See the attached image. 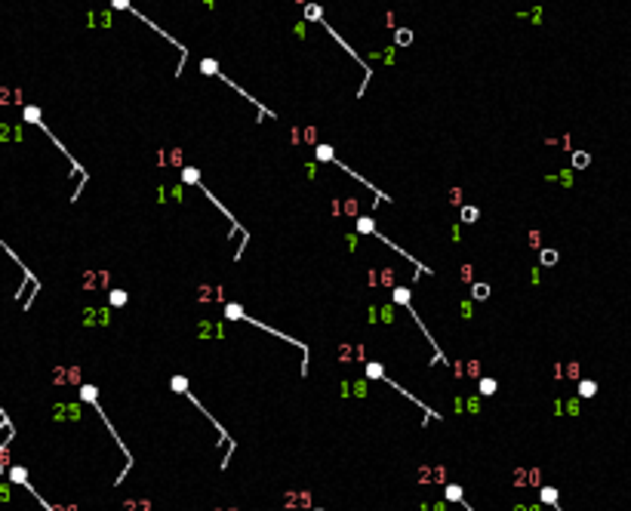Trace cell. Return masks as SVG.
<instances>
[{"label": "cell", "mask_w": 631, "mask_h": 511, "mask_svg": "<svg viewBox=\"0 0 631 511\" xmlns=\"http://www.w3.org/2000/svg\"><path fill=\"white\" fill-rule=\"evenodd\" d=\"M487 293H490V290H487V287H484V284H478V287H475V296H478V299H484V296H487Z\"/></svg>", "instance_id": "obj_16"}, {"label": "cell", "mask_w": 631, "mask_h": 511, "mask_svg": "<svg viewBox=\"0 0 631 511\" xmlns=\"http://www.w3.org/2000/svg\"><path fill=\"white\" fill-rule=\"evenodd\" d=\"M444 478H447V471L441 465H422L419 468V481L422 484H444Z\"/></svg>", "instance_id": "obj_1"}, {"label": "cell", "mask_w": 631, "mask_h": 511, "mask_svg": "<svg viewBox=\"0 0 631 511\" xmlns=\"http://www.w3.org/2000/svg\"><path fill=\"white\" fill-rule=\"evenodd\" d=\"M398 44H410V31H401L398 34Z\"/></svg>", "instance_id": "obj_19"}, {"label": "cell", "mask_w": 631, "mask_h": 511, "mask_svg": "<svg viewBox=\"0 0 631 511\" xmlns=\"http://www.w3.org/2000/svg\"><path fill=\"white\" fill-rule=\"evenodd\" d=\"M53 379H56V385L81 382V370H77V367H56V370H53Z\"/></svg>", "instance_id": "obj_2"}, {"label": "cell", "mask_w": 631, "mask_h": 511, "mask_svg": "<svg viewBox=\"0 0 631 511\" xmlns=\"http://www.w3.org/2000/svg\"><path fill=\"white\" fill-rule=\"evenodd\" d=\"M342 395H351V398H364L367 395V382H348V385H342Z\"/></svg>", "instance_id": "obj_6"}, {"label": "cell", "mask_w": 631, "mask_h": 511, "mask_svg": "<svg viewBox=\"0 0 631 511\" xmlns=\"http://www.w3.org/2000/svg\"><path fill=\"white\" fill-rule=\"evenodd\" d=\"M216 511H234V508H216Z\"/></svg>", "instance_id": "obj_20"}, {"label": "cell", "mask_w": 631, "mask_h": 511, "mask_svg": "<svg viewBox=\"0 0 631 511\" xmlns=\"http://www.w3.org/2000/svg\"><path fill=\"white\" fill-rule=\"evenodd\" d=\"M284 502H287L284 508H308V505H311V493H305V490H302V493H299V490H293V493H287V496H284Z\"/></svg>", "instance_id": "obj_4"}, {"label": "cell", "mask_w": 631, "mask_h": 511, "mask_svg": "<svg viewBox=\"0 0 631 511\" xmlns=\"http://www.w3.org/2000/svg\"><path fill=\"white\" fill-rule=\"evenodd\" d=\"M481 391H484V395H487V391H496V382L493 379H484L481 382Z\"/></svg>", "instance_id": "obj_13"}, {"label": "cell", "mask_w": 631, "mask_h": 511, "mask_svg": "<svg viewBox=\"0 0 631 511\" xmlns=\"http://www.w3.org/2000/svg\"><path fill=\"white\" fill-rule=\"evenodd\" d=\"M462 216H465L468 222H475V219H478V210H475V207H465V210H462Z\"/></svg>", "instance_id": "obj_12"}, {"label": "cell", "mask_w": 631, "mask_h": 511, "mask_svg": "<svg viewBox=\"0 0 631 511\" xmlns=\"http://www.w3.org/2000/svg\"><path fill=\"white\" fill-rule=\"evenodd\" d=\"M0 102H19V93H10V90H0Z\"/></svg>", "instance_id": "obj_11"}, {"label": "cell", "mask_w": 631, "mask_h": 511, "mask_svg": "<svg viewBox=\"0 0 631 511\" xmlns=\"http://www.w3.org/2000/svg\"><path fill=\"white\" fill-rule=\"evenodd\" d=\"M53 416H56V419H77V416H81V410H77L74 404H59V407L53 410Z\"/></svg>", "instance_id": "obj_7"}, {"label": "cell", "mask_w": 631, "mask_h": 511, "mask_svg": "<svg viewBox=\"0 0 631 511\" xmlns=\"http://www.w3.org/2000/svg\"><path fill=\"white\" fill-rule=\"evenodd\" d=\"M108 321H111L108 308H99V311H96V308H87V311H84V324H87V327H93V324H108Z\"/></svg>", "instance_id": "obj_5"}, {"label": "cell", "mask_w": 631, "mask_h": 511, "mask_svg": "<svg viewBox=\"0 0 631 511\" xmlns=\"http://www.w3.org/2000/svg\"><path fill=\"white\" fill-rule=\"evenodd\" d=\"M124 511H148V502H127Z\"/></svg>", "instance_id": "obj_10"}, {"label": "cell", "mask_w": 631, "mask_h": 511, "mask_svg": "<svg viewBox=\"0 0 631 511\" xmlns=\"http://www.w3.org/2000/svg\"><path fill=\"white\" fill-rule=\"evenodd\" d=\"M573 164H576V167H585V164H588V154H576Z\"/></svg>", "instance_id": "obj_15"}, {"label": "cell", "mask_w": 631, "mask_h": 511, "mask_svg": "<svg viewBox=\"0 0 631 511\" xmlns=\"http://www.w3.org/2000/svg\"><path fill=\"white\" fill-rule=\"evenodd\" d=\"M515 484L518 487H533V484H542V475H539V468H530V471H515Z\"/></svg>", "instance_id": "obj_3"}, {"label": "cell", "mask_w": 631, "mask_h": 511, "mask_svg": "<svg viewBox=\"0 0 631 511\" xmlns=\"http://www.w3.org/2000/svg\"><path fill=\"white\" fill-rule=\"evenodd\" d=\"M197 330H201L197 336H207V339H210V336H222V327H219V324H207V321L197 324Z\"/></svg>", "instance_id": "obj_9"}, {"label": "cell", "mask_w": 631, "mask_h": 511, "mask_svg": "<svg viewBox=\"0 0 631 511\" xmlns=\"http://www.w3.org/2000/svg\"><path fill=\"white\" fill-rule=\"evenodd\" d=\"M555 259H558V256H555V253H551V250H548V253L542 256V262H545V265H555Z\"/></svg>", "instance_id": "obj_17"}, {"label": "cell", "mask_w": 631, "mask_h": 511, "mask_svg": "<svg viewBox=\"0 0 631 511\" xmlns=\"http://www.w3.org/2000/svg\"><path fill=\"white\" fill-rule=\"evenodd\" d=\"M515 511H542V508H539V505H518Z\"/></svg>", "instance_id": "obj_18"}, {"label": "cell", "mask_w": 631, "mask_h": 511, "mask_svg": "<svg viewBox=\"0 0 631 511\" xmlns=\"http://www.w3.org/2000/svg\"><path fill=\"white\" fill-rule=\"evenodd\" d=\"M579 391H582V395H595V382H582Z\"/></svg>", "instance_id": "obj_14"}, {"label": "cell", "mask_w": 631, "mask_h": 511, "mask_svg": "<svg viewBox=\"0 0 631 511\" xmlns=\"http://www.w3.org/2000/svg\"><path fill=\"white\" fill-rule=\"evenodd\" d=\"M342 361H364L361 345H342Z\"/></svg>", "instance_id": "obj_8"}]
</instances>
